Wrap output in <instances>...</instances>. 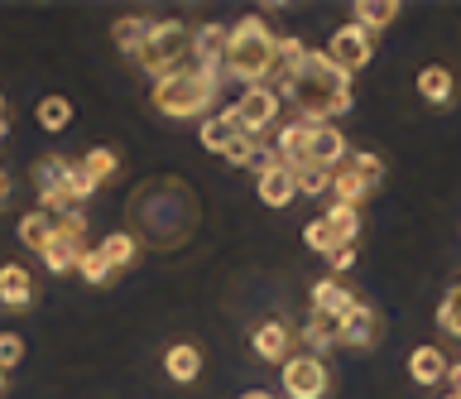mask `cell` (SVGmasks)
Instances as JSON below:
<instances>
[{
	"label": "cell",
	"instance_id": "1",
	"mask_svg": "<svg viewBox=\"0 0 461 399\" xmlns=\"http://www.w3.org/2000/svg\"><path fill=\"white\" fill-rule=\"evenodd\" d=\"M279 102H294L303 125H331L337 116H346L351 111V77L341 73V68H331L327 63V53H303L298 68L288 73L279 87Z\"/></svg>",
	"mask_w": 461,
	"mask_h": 399
},
{
	"label": "cell",
	"instance_id": "2",
	"mask_svg": "<svg viewBox=\"0 0 461 399\" xmlns=\"http://www.w3.org/2000/svg\"><path fill=\"white\" fill-rule=\"evenodd\" d=\"M221 82H226V73L193 63V68H183V73L154 82V106H158V116H168V121H207V111L216 106V96H221Z\"/></svg>",
	"mask_w": 461,
	"mask_h": 399
},
{
	"label": "cell",
	"instance_id": "3",
	"mask_svg": "<svg viewBox=\"0 0 461 399\" xmlns=\"http://www.w3.org/2000/svg\"><path fill=\"white\" fill-rule=\"evenodd\" d=\"M226 77H240L245 87H265L274 73V30L265 24V15H245L226 39Z\"/></svg>",
	"mask_w": 461,
	"mask_h": 399
},
{
	"label": "cell",
	"instance_id": "4",
	"mask_svg": "<svg viewBox=\"0 0 461 399\" xmlns=\"http://www.w3.org/2000/svg\"><path fill=\"white\" fill-rule=\"evenodd\" d=\"M140 68L154 82L183 73V68H193V24H183V20H154L149 39H144V49H140Z\"/></svg>",
	"mask_w": 461,
	"mask_h": 399
},
{
	"label": "cell",
	"instance_id": "5",
	"mask_svg": "<svg viewBox=\"0 0 461 399\" xmlns=\"http://www.w3.org/2000/svg\"><path fill=\"white\" fill-rule=\"evenodd\" d=\"M380 183H384V159L370 150L346 154V159L331 168V193H337V203H346V207H360Z\"/></svg>",
	"mask_w": 461,
	"mask_h": 399
},
{
	"label": "cell",
	"instance_id": "6",
	"mask_svg": "<svg viewBox=\"0 0 461 399\" xmlns=\"http://www.w3.org/2000/svg\"><path fill=\"white\" fill-rule=\"evenodd\" d=\"M68 164L63 154H43V159H34V168H29V178H34V188H39V203L49 217H63V212H82L77 203L68 197Z\"/></svg>",
	"mask_w": 461,
	"mask_h": 399
},
{
	"label": "cell",
	"instance_id": "7",
	"mask_svg": "<svg viewBox=\"0 0 461 399\" xmlns=\"http://www.w3.org/2000/svg\"><path fill=\"white\" fill-rule=\"evenodd\" d=\"M327 390H331V370L322 356L298 351L284 361V394L288 399H327Z\"/></svg>",
	"mask_w": 461,
	"mask_h": 399
},
{
	"label": "cell",
	"instance_id": "8",
	"mask_svg": "<svg viewBox=\"0 0 461 399\" xmlns=\"http://www.w3.org/2000/svg\"><path fill=\"white\" fill-rule=\"evenodd\" d=\"M279 111H284V102H279V92H274V87H245L236 96V106H230V116H236L240 135L259 140V131H269V125L279 121Z\"/></svg>",
	"mask_w": 461,
	"mask_h": 399
},
{
	"label": "cell",
	"instance_id": "9",
	"mask_svg": "<svg viewBox=\"0 0 461 399\" xmlns=\"http://www.w3.org/2000/svg\"><path fill=\"white\" fill-rule=\"evenodd\" d=\"M375 59V34H366L360 24H341L337 34H331V44H327V63L331 68H341L346 77L360 73Z\"/></svg>",
	"mask_w": 461,
	"mask_h": 399
},
{
	"label": "cell",
	"instance_id": "10",
	"mask_svg": "<svg viewBox=\"0 0 461 399\" xmlns=\"http://www.w3.org/2000/svg\"><path fill=\"white\" fill-rule=\"evenodd\" d=\"M375 341H380V313H375L370 304H356V308L341 318V327H337V347L370 351Z\"/></svg>",
	"mask_w": 461,
	"mask_h": 399
},
{
	"label": "cell",
	"instance_id": "11",
	"mask_svg": "<svg viewBox=\"0 0 461 399\" xmlns=\"http://www.w3.org/2000/svg\"><path fill=\"white\" fill-rule=\"evenodd\" d=\"M255 193H259V203H269V207H288L298 197V183H294V168H284L279 159L269 154V164L255 174Z\"/></svg>",
	"mask_w": 461,
	"mask_h": 399
},
{
	"label": "cell",
	"instance_id": "12",
	"mask_svg": "<svg viewBox=\"0 0 461 399\" xmlns=\"http://www.w3.org/2000/svg\"><path fill=\"white\" fill-rule=\"evenodd\" d=\"M356 304H360V298L351 294V284L337 279V275H327V279L312 284V313H317V318H346Z\"/></svg>",
	"mask_w": 461,
	"mask_h": 399
},
{
	"label": "cell",
	"instance_id": "13",
	"mask_svg": "<svg viewBox=\"0 0 461 399\" xmlns=\"http://www.w3.org/2000/svg\"><path fill=\"white\" fill-rule=\"evenodd\" d=\"M308 140H312V125H303V121H288L279 125V135H274V159H279L284 168H308Z\"/></svg>",
	"mask_w": 461,
	"mask_h": 399
},
{
	"label": "cell",
	"instance_id": "14",
	"mask_svg": "<svg viewBox=\"0 0 461 399\" xmlns=\"http://www.w3.org/2000/svg\"><path fill=\"white\" fill-rule=\"evenodd\" d=\"M250 347H255V356L259 361H288L294 356V332H288V322H279V318H265L250 332Z\"/></svg>",
	"mask_w": 461,
	"mask_h": 399
},
{
	"label": "cell",
	"instance_id": "15",
	"mask_svg": "<svg viewBox=\"0 0 461 399\" xmlns=\"http://www.w3.org/2000/svg\"><path fill=\"white\" fill-rule=\"evenodd\" d=\"M346 154H351V145H346V135L337 131V125H312V140H308V164L317 168H337Z\"/></svg>",
	"mask_w": 461,
	"mask_h": 399
},
{
	"label": "cell",
	"instance_id": "16",
	"mask_svg": "<svg viewBox=\"0 0 461 399\" xmlns=\"http://www.w3.org/2000/svg\"><path fill=\"white\" fill-rule=\"evenodd\" d=\"M447 351L442 347H413L409 351V380L413 385H423V390H432V385H442L447 380Z\"/></svg>",
	"mask_w": 461,
	"mask_h": 399
},
{
	"label": "cell",
	"instance_id": "17",
	"mask_svg": "<svg viewBox=\"0 0 461 399\" xmlns=\"http://www.w3.org/2000/svg\"><path fill=\"white\" fill-rule=\"evenodd\" d=\"M0 304L14 313H24L34 304V275L24 265H0Z\"/></svg>",
	"mask_w": 461,
	"mask_h": 399
},
{
	"label": "cell",
	"instance_id": "18",
	"mask_svg": "<svg viewBox=\"0 0 461 399\" xmlns=\"http://www.w3.org/2000/svg\"><path fill=\"white\" fill-rule=\"evenodd\" d=\"M197 140H202V150H212V154H226L230 145H236V140H240V125H236V116H230V106L202 121Z\"/></svg>",
	"mask_w": 461,
	"mask_h": 399
},
{
	"label": "cell",
	"instance_id": "19",
	"mask_svg": "<svg viewBox=\"0 0 461 399\" xmlns=\"http://www.w3.org/2000/svg\"><path fill=\"white\" fill-rule=\"evenodd\" d=\"M164 370L173 385H193L202 376V351L193 347V341H173V347L164 351Z\"/></svg>",
	"mask_w": 461,
	"mask_h": 399
},
{
	"label": "cell",
	"instance_id": "20",
	"mask_svg": "<svg viewBox=\"0 0 461 399\" xmlns=\"http://www.w3.org/2000/svg\"><path fill=\"white\" fill-rule=\"evenodd\" d=\"M394 20H399V0H356L351 5V24H360L366 34L389 30Z\"/></svg>",
	"mask_w": 461,
	"mask_h": 399
},
{
	"label": "cell",
	"instance_id": "21",
	"mask_svg": "<svg viewBox=\"0 0 461 399\" xmlns=\"http://www.w3.org/2000/svg\"><path fill=\"white\" fill-rule=\"evenodd\" d=\"M96 250H101V260L111 265V275H121L125 265H135V255H140V236H135V231H111Z\"/></svg>",
	"mask_w": 461,
	"mask_h": 399
},
{
	"label": "cell",
	"instance_id": "22",
	"mask_svg": "<svg viewBox=\"0 0 461 399\" xmlns=\"http://www.w3.org/2000/svg\"><path fill=\"white\" fill-rule=\"evenodd\" d=\"M49 240H53V217H49V212H43V207L24 212V217H20V246L43 255V250H49Z\"/></svg>",
	"mask_w": 461,
	"mask_h": 399
},
{
	"label": "cell",
	"instance_id": "23",
	"mask_svg": "<svg viewBox=\"0 0 461 399\" xmlns=\"http://www.w3.org/2000/svg\"><path fill=\"white\" fill-rule=\"evenodd\" d=\"M149 30H154V20H144V15H125V20H115L111 39H115V49H121V53L140 59V49H144V39H149Z\"/></svg>",
	"mask_w": 461,
	"mask_h": 399
},
{
	"label": "cell",
	"instance_id": "24",
	"mask_svg": "<svg viewBox=\"0 0 461 399\" xmlns=\"http://www.w3.org/2000/svg\"><path fill=\"white\" fill-rule=\"evenodd\" d=\"M452 92H456V82H452V73H447V68L428 63L423 73H418V96H423V102L447 106V102H452Z\"/></svg>",
	"mask_w": 461,
	"mask_h": 399
},
{
	"label": "cell",
	"instance_id": "25",
	"mask_svg": "<svg viewBox=\"0 0 461 399\" xmlns=\"http://www.w3.org/2000/svg\"><path fill=\"white\" fill-rule=\"evenodd\" d=\"M337 327H341V318H312L303 322V347H308V356H327L331 347H337Z\"/></svg>",
	"mask_w": 461,
	"mask_h": 399
},
{
	"label": "cell",
	"instance_id": "26",
	"mask_svg": "<svg viewBox=\"0 0 461 399\" xmlns=\"http://www.w3.org/2000/svg\"><path fill=\"white\" fill-rule=\"evenodd\" d=\"M34 121L49 135H63L68 125H72V102H68V96H43V102L34 106Z\"/></svg>",
	"mask_w": 461,
	"mask_h": 399
},
{
	"label": "cell",
	"instance_id": "27",
	"mask_svg": "<svg viewBox=\"0 0 461 399\" xmlns=\"http://www.w3.org/2000/svg\"><path fill=\"white\" fill-rule=\"evenodd\" d=\"M221 159H226V164H236V168H255V174H259V168L269 164V150L259 145V140H250V135H240L236 145H230V150L221 154Z\"/></svg>",
	"mask_w": 461,
	"mask_h": 399
},
{
	"label": "cell",
	"instance_id": "28",
	"mask_svg": "<svg viewBox=\"0 0 461 399\" xmlns=\"http://www.w3.org/2000/svg\"><path fill=\"white\" fill-rule=\"evenodd\" d=\"M327 226L337 231V240H356V236H360V207L331 203V207H327Z\"/></svg>",
	"mask_w": 461,
	"mask_h": 399
},
{
	"label": "cell",
	"instance_id": "29",
	"mask_svg": "<svg viewBox=\"0 0 461 399\" xmlns=\"http://www.w3.org/2000/svg\"><path fill=\"white\" fill-rule=\"evenodd\" d=\"M303 246H308L312 255H331L341 240H337V231L327 226V217H312L308 226H303Z\"/></svg>",
	"mask_w": 461,
	"mask_h": 399
},
{
	"label": "cell",
	"instance_id": "30",
	"mask_svg": "<svg viewBox=\"0 0 461 399\" xmlns=\"http://www.w3.org/2000/svg\"><path fill=\"white\" fill-rule=\"evenodd\" d=\"M438 327H442L447 337H461V284H452L447 298L438 304Z\"/></svg>",
	"mask_w": 461,
	"mask_h": 399
},
{
	"label": "cell",
	"instance_id": "31",
	"mask_svg": "<svg viewBox=\"0 0 461 399\" xmlns=\"http://www.w3.org/2000/svg\"><path fill=\"white\" fill-rule=\"evenodd\" d=\"M82 168H86V174H92L96 183H106L115 168H121V159H115V150L96 145V150H86V154H82Z\"/></svg>",
	"mask_w": 461,
	"mask_h": 399
},
{
	"label": "cell",
	"instance_id": "32",
	"mask_svg": "<svg viewBox=\"0 0 461 399\" xmlns=\"http://www.w3.org/2000/svg\"><path fill=\"white\" fill-rule=\"evenodd\" d=\"M294 183H298L303 197H322V193H331V168L308 164V168H298V174H294Z\"/></svg>",
	"mask_w": 461,
	"mask_h": 399
},
{
	"label": "cell",
	"instance_id": "33",
	"mask_svg": "<svg viewBox=\"0 0 461 399\" xmlns=\"http://www.w3.org/2000/svg\"><path fill=\"white\" fill-rule=\"evenodd\" d=\"M77 246H68V240H49V250H43V265H49L53 269V275H68V269H77Z\"/></svg>",
	"mask_w": 461,
	"mask_h": 399
},
{
	"label": "cell",
	"instance_id": "34",
	"mask_svg": "<svg viewBox=\"0 0 461 399\" xmlns=\"http://www.w3.org/2000/svg\"><path fill=\"white\" fill-rule=\"evenodd\" d=\"M96 188H101V183H96V178L82 168V159H72V164H68V197H72V203L82 207V203H86V197H92Z\"/></svg>",
	"mask_w": 461,
	"mask_h": 399
},
{
	"label": "cell",
	"instance_id": "35",
	"mask_svg": "<svg viewBox=\"0 0 461 399\" xmlns=\"http://www.w3.org/2000/svg\"><path fill=\"white\" fill-rule=\"evenodd\" d=\"M53 236L82 250V236H86V217H82V212H63V217H53Z\"/></svg>",
	"mask_w": 461,
	"mask_h": 399
},
{
	"label": "cell",
	"instance_id": "36",
	"mask_svg": "<svg viewBox=\"0 0 461 399\" xmlns=\"http://www.w3.org/2000/svg\"><path fill=\"white\" fill-rule=\"evenodd\" d=\"M77 275H82L86 284H111V279H115L111 265L101 260V250H82V255H77Z\"/></svg>",
	"mask_w": 461,
	"mask_h": 399
},
{
	"label": "cell",
	"instance_id": "37",
	"mask_svg": "<svg viewBox=\"0 0 461 399\" xmlns=\"http://www.w3.org/2000/svg\"><path fill=\"white\" fill-rule=\"evenodd\" d=\"M24 361V337L20 332H0V370H14Z\"/></svg>",
	"mask_w": 461,
	"mask_h": 399
},
{
	"label": "cell",
	"instance_id": "38",
	"mask_svg": "<svg viewBox=\"0 0 461 399\" xmlns=\"http://www.w3.org/2000/svg\"><path fill=\"white\" fill-rule=\"evenodd\" d=\"M327 265H331V275H337V279H341V275H346V269H351V265H356V240H341V246H337V250H331V255H327Z\"/></svg>",
	"mask_w": 461,
	"mask_h": 399
},
{
	"label": "cell",
	"instance_id": "39",
	"mask_svg": "<svg viewBox=\"0 0 461 399\" xmlns=\"http://www.w3.org/2000/svg\"><path fill=\"white\" fill-rule=\"evenodd\" d=\"M10 193H14V178L5 174V168H0V207H5V203H10Z\"/></svg>",
	"mask_w": 461,
	"mask_h": 399
},
{
	"label": "cell",
	"instance_id": "40",
	"mask_svg": "<svg viewBox=\"0 0 461 399\" xmlns=\"http://www.w3.org/2000/svg\"><path fill=\"white\" fill-rule=\"evenodd\" d=\"M240 399H274V394H269V390H245Z\"/></svg>",
	"mask_w": 461,
	"mask_h": 399
},
{
	"label": "cell",
	"instance_id": "41",
	"mask_svg": "<svg viewBox=\"0 0 461 399\" xmlns=\"http://www.w3.org/2000/svg\"><path fill=\"white\" fill-rule=\"evenodd\" d=\"M10 135V116H0V140H5Z\"/></svg>",
	"mask_w": 461,
	"mask_h": 399
},
{
	"label": "cell",
	"instance_id": "42",
	"mask_svg": "<svg viewBox=\"0 0 461 399\" xmlns=\"http://www.w3.org/2000/svg\"><path fill=\"white\" fill-rule=\"evenodd\" d=\"M0 116H10V111H5V96H0Z\"/></svg>",
	"mask_w": 461,
	"mask_h": 399
},
{
	"label": "cell",
	"instance_id": "43",
	"mask_svg": "<svg viewBox=\"0 0 461 399\" xmlns=\"http://www.w3.org/2000/svg\"><path fill=\"white\" fill-rule=\"evenodd\" d=\"M0 394H5V370H0Z\"/></svg>",
	"mask_w": 461,
	"mask_h": 399
},
{
	"label": "cell",
	"instance_id": "44",
	"mask_svg": "<svg viewBox=\"0 0 461 399\" xmlns=\"http://www.w3.org/2000/svg\"><path fill=\"white\" fill-rule=\"evenodd\" d=\"M447 399H456V394H447Z\"/></svg>",
	"mask_w": 461,
	"mask_h": 399
}]
</instances>
